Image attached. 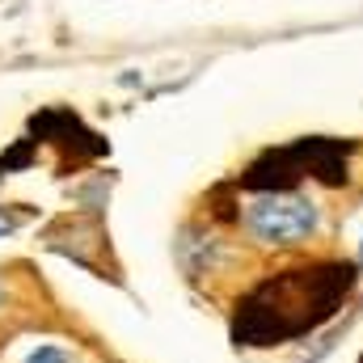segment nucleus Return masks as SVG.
<instances>
[{"label":"nucleus","instance_id":"nucleus-1","mask_svg":"<svg viewBox=\"0 0 363 363\" xmlns=\"http://www.w3.org/2000/svg\"><path fill=\"white\" fill-rule=\"evenodd\" d=\"M355 283L351 262H317L308 271H287L267 279L237 317V342L245 347H279L287 338H300L334 317L342 296Z\"/></svg>","mask_w":363,"mask_h":363},{"label":"nucleus","instance_id":"nucleus-2","mask_svg":"<svg viewBox=\"0 0 363 363\" xmlns=\"http://www.w3.org/2000/svg\"><path fill=\"white\" fill-rule=\"evenodd\" d=\"M317 224H321V211L304 194L274 190V194H262L250 203V233L267 245H296V241L313 237Z\"/></svg>","mask_w":363,"mask_h":363},{"label":"nucleus","instance_id":"nucleus-3","mask_svg":"<svg viewBox=\"0 0 363 363\" xmlns=\"http://www.w3.org/2000/svg\"><path fill=\"white\" fill-rule=\"evenodd\" d=\"M26 363H68V355H64V351H55V347H38Z\"/></svg>","mask_w":363,"mask_h":363},{"label":"nucleus","instance_id":"nucleus-4","mask_svg":"<svg viewBox=\"0 0 363 363\" xmlns=\"http://www.w3.org/2000/svg\"><path fill=\"white\" fill-rule=\"evenodd\" d=\"M4 233H13V220H9V216H0V237H4Z\"/></svg>","mask_w":363,"mask_h":363},{"label":"nucleus","instance_id":"nucleus-5","mask_svg":"<svg viewBox=\"0 0 363 363\" xmlns=\"http://www.w3.org/2000/svg\"><path fill=\"white\" fill-rule=\"evenodd\" d=\"M359 363H363V359H359Z\"/></svg>","mask_w":363,"mask_h":363}]
</instances>
